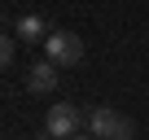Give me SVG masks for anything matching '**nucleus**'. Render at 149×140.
Listing matches in <instances>:
<instances>
[{"label":"nucleus","mask_w":149,"mask_h":140,"mask_svg":"<svg viewBox=\"0 0 149 140\" xmlns=\"http://www.w3.org/2000/svg\"><path fill=\"white\" fill-rule=\"evenodd\" d=\"M88 131L97 136V140H132V123L118 114V110H110V105H97V110H88Z\"/></svg>","instance_id":"f257e3e1"},{"label":"nucleus","mask_w":149,"mask_h":140,"mask_svg":"<svg viewBox=\"0 0 149 140\" xmlns=\"http://www.w3.org/2000/svg\"><path fill=\"white\" fill-rule=\"evenodd\" d=\"M79 123H84V110L70 105V101H57V105L44 114V131H48L53 140H70V136H79Z\"/></svg>","instance_id":"f03ea898"},{"label":"nucleus","mask_w":149,"mask_h":140,"mask_svg":"<svg viewBox=\"0 0 149 140\" xmlns=\"http://www.w3.org/2000/svg\"><path fill=\"white\" fill-rule=\"evenodd\" d=\"M44 53H48V61H57V66H79V61H84V40L74 35V31H48Z\"/></svg>","instance_id":"7ed1b4c3"},{"label":"nucleus","mask_w":149,"mask_h":140,"mask_svg":"<svg viewBox=\"0 0 149 140\" xmlns=\"http://www.w3.org/2000/svg\"><path fill=\"white\" fill-rule=\"evenodd\" d=\"M26 88H31V92H40V96H44V92H53V88H57V61H48V57H44V61H35V66L26 70Z\"/></svg>","instance_id":"20e7f679"},{"label":"nucleus","mask_w":149,"mask_h":140,"mask_svg":"<svg viewBox=\"0 0 149 140\" xmlns=\"http://www.w3.org/2000/svg\"><path fill=\"white\" fill-rule=\"evenodd\" d=\"M18 40H22V44H44V40H48V26H44V18H35V13H22V18H18Z\"/></svg>","instance_id":"39448f33"},{"label":"nucleus","mask_w":149,"mask_h":140,"mask_svg":"<svg viewBox=\"0 0 149 140\" xmlns=\"http://www.w3.org/2000/svg\"><path fill=\"white\" fill-rule=\"evenodd\" d=\"M9 61H13V40H9L5 31H0V70H5Z\"/></svg>","instance_id":"423d86ee"},{"label":"nucleus","mask_w":149,"mask_h":140,"mask_svg":"<svg viewBox=\"0 0 149 140\" xmlns=\"http://www.w3.org/2000/svg\"><path fill=\"white\" fill-rule=\"evenodd\" d=\"M70 140H97V136H92V131H88V136H70Z\"/></svg>","instance_id":"0eeeda50"},{"label":"nucleus","mask_w":149,"mask_h":140,"mask_svg":"<svg viewBox=\"0 0 149 140\" xmlns=\"http://www.w3.org/2000/svg\"><path fill=\"white\" fill-rule=\"evenodd\" d=\"M35 140H53V136H48V131H40V136H35Z\"/></svg>","instance_id":"6e6552de"}]
</instances>
